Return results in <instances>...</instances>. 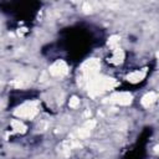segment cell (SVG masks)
Wrapping results in <instances>:
<instances>
[{"label":"cell","mask_w":159,"mask_h":159,"mask_svg":"<svg viewBox=\"0 0 159 159\" xmlns=\"http://www.w3.org/2000/svg\"><path fill=\"white\" fill-rule=\"evenodd\" d=\"M37 113H39V103L36 101L25 102L15 111V114L20 119H32Z\"/></svg>","instance_id":"obj_1"},{"label":"cell","mask_w":159,"mask_h":159,"mask_svg":"<svg viewBox=\"0 0 159 159\" xmlns=\"http://www.w3.org/2000/svg\"><path fill=\"white\" fill-rule=\"evenodd\" d=\"M68 72V67L66 65L65 61L62 60H58L56 61L55 63H52V66L50 67V73L52 76H63Z\"/></svg>","instance_id":"obj_2"},{"label":"cell","mask_w":159,"mask_h":159,"mask_svg":"<svg viewBox=\"0 0 159 159\" xmlns=\"http://www.w3.org/2000/svg\"><path fill=\"white\" fill-rule=\"evenodd\" d=\"M111 102L113 103H117V104H122V106H125V104H129L132 102V94L128 93V92H119V93H114L109 97Z\"/></svg>","instance_id":"obj_3"},{"label":"cell","mask_w":159,"mask_h":159,"mask_svg":"<svg viewBox=\"0 0 159 159\" xmlns=\"http://www.w3.org/2000/svg\"><path fill=\"white\" fill-rule=\"evenodd\" d=\"M145 75H147V71H145V70H137V71L130 72V73L127 76V80H128L130 83H138V82H140V81L144 80Z\"/></svg>","instance_id":"obj_4"},{"label":"cell","mask_w":159,"mask_h":159,"mask_svg":"<svg viewBox=\"0 0 159 159\" xmlns=\"http://www.w3.org/2000/svg\"><path fill=\"white\" fill-rule=\"evenodd\" d=\"M123 60H124V52H123V50L122 48H114L112 51L111 57H109L108 61L112 65H119V63L123 62Z\"/></svg>","instance_id":"obj_5"},{"label":"cell","mask_w":159,"mask_h":159,"mask_svg":"<svg viewBox=\"0 0 159 159\" xmlns=\"http://www.w3.org/2000/svg\"><path fill=\"white\" fill-rule=\"evenodd\" d=\"M155 99H157V93L155 92H149L142 98V104L144 107H149L153 102H155Z\"/></svg>","instance_id":"obj_6"},{"label":"cell","mask_w":159,"mask_h":159,"mask_svg":"<svg viewBox=\"0 0 159 159\" xmlns=\"http://www.w3.org/2000/svg\"><path fill=\"white\" fill-rule=\"evenodd\" d=\"M11 128L15 130V132H19V133H24L25 129H26V125L24 124V122L21 119H14L11 122Z\"/></svg>","instance_id":"obj_7"},{"label":"cell","mask_w":159,"mask_h":159,"mask_svg":"<svg viewBox=\"0 0 159 159\" xmlns=\"http://www.w3.org/2000/svg\"><path fill=\"white\" fill-rule=\"evenodd\" d=\"M68 104H70V107H71V108H77V107H78V104H80V99H78L77 97H75V96H73V97L70 99Z\"/></svg>","instance_id":"obj_8"}]
</instances>
